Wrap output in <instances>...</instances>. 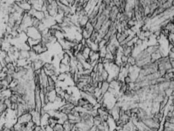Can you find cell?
I'll return each mask as SVG.
<instances>
[{"instance_id":"1","label":"cell","mask_w":174,"mask_h":131,"mask_svg":"<svg viewBox=\"0 0 174 131\" xmlns=\"http://www.w3.org/2000/svg\"><path fill=\"white\" fill-rule=\"evenodd\" d=\"M26 33L28 38H31L33 39L41 41L42 34L40 30L38 28L34 27L33 26L29 27L26 30Z\"/></svg>"},{"instance_id":"2","label":"cell","mask_w":174,"mask_h":131,"mask_svg":"<svg viewBox=\"0 0 174 131\" xmlns=\"http://www.w3.org/2000/svg\"><path fill=\"white\" fill-rule=\"evenodd\" d=\"M32 121V115L30 112H27L17 117V123L20 125L27 124Z\"/></svg>"},{"instance_id":"3","label":"cell","mask_w":174,"mask_h":131,"mask_svg":"<svg viewBox=\"0 0 174 131\" xmlns=\"http://www.w3.org/2000/svg\"><path fill=\"white\" fill-rule=\"evenodd\" d=\"M122 36H120V38H118V39H122ZM123 38H124V39H122L121 40H120V41H119V43H120V42H122V41H124V40L125 39V37H123Z\"/></svg>"}]
</instances>
